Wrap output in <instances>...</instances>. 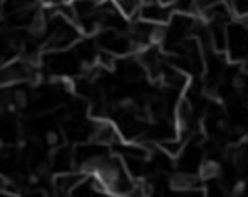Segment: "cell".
Returning a JSON list of instances; mask_svg holds the SVG:
<instances>
[{"label": "cell", "instance_id": "1", "mask_svg": "<svg viewBox=\"0 0 248 197\" xmlns=\"http://www.w3.org/2000/svg\"><path fill=\"white\" fill-rule=\"evenodd\" d=\"M225 57L232 64L248 63V20H232L227 25Z\"/></svg>", "mask_w": 248, "mask_h": 197}, {"label": "cell", "instance_id": "2", "mask_svg": "<svg viewBox=\"0 0 248 197\" xmlns=\"http://www.w3.org/2000/svg\"><path fill=\"white\" fill-rule=\"evenodd\" d=\"M96 47L99 52H105L115 59H123L128 55L137 53V47L133 45L128 32L114 31V29H105L96 34Z\"/></svg>", "mask_w": 248, "mask_h": 197}, {"label": "cell", "instance_id": "3", "mask_svg": "<svg viewBox=\"0 0 248 197\" xmlns=\"http://www.w3.org/2000/svg\"><path fill=\"white\" fill-rule=\"evenodd\" d=\"M37 78V67L31 59H13L0 64V87L34 82Z\"/></svg>", "mask_w": 248, "mask_h": 197}, {"label": "cell", "instance_id": "4", "mask_svg": "<svg viewBox=\"0 0 248 197\" xmlns=\"http://www.w3.org/2000/svg\"><path fill=\"white\" fill-rule=\"evenodd\" d=\"M172 15H174L172 5L163 4L160 0H144L137 18L147 21L151 25H167L170 21Z\"/></svg>", "mask_w": 248, "mask_h": 197}, {"label": "cell", "instance_id": "5", "mask_svg": "<svg viewBox=\"0 0 248 197\" xmlns=\"http://www.w3.org/2000/svg\"><path fill=\"white\" fill-rule=\"evenodd\" d=\"M50 167H52L57 174L77 171V169H75V155H73L71 148L59 146L57 149H55V153L50 156Z\"/></svg>", "mask_w": 248, "mask_h": 197}, {"label": "cell", "instance_id": "6", "mask_svg": "<svg viewBox=\"0 0 248 197\" xmlns=\"http://www.w3.org/2000/svg\"><path fill=\"white\" fill-rule=\"evenodd\" d=\"M114 4L123 13V16H126L128 20H133L139 16V11L144 4V0H114Z\"/></svg>", "mask_w": 248, "mask_h": 197}, {"label": "cell", "instance_id": "7", "mask_svg": "<svg viewBox=\"0 0 248 197\" xmlns=\"http://www.w3.org/2000/svg\"><path fill=\"white\" fill-rule=\"evenodd\" d=\"M234 20H248V0H223Z\"/></svg>", "mask_w": 248, "mask_h": 197}, {"label": "cell", "instance_id": "8", "mask_svg": "<svg viewBox=\"0 0 248 197\" xmlns=\"http://www.w3.org/2000/svg\"><path fill=\"white\" fill-rule=\"evenodd\" d=\"M21 197H48V196L43 192V190H39V188H31V190L23 192V196Z\"/></svg>", "mask_w": 248, "mask_h": 197}, {"label": "cell", "instance_id": "9", "mask_svg": "<svg viewBox=\"0 0 248 197\" xmlns=\"http://www.w3.org/2000/svg\"><path fill=\"white\" fill-rule=\"evenodd\" d=\"M0 197H16L15 194H11L9 190H4V188H0Z\"/></svg>", "mask_w": 248, "mask_h": 197}, {"label": "cell", "instance_id": "10", "mask_svg": "<svg viewBox=\"0 0 248 197\" xmlns=\"http://www.w3.org/2000/svg\"><path fill=\"white\" fill-rule=\"evenodd\" d=\"M131 197H151V196H147L145 192H142V190H139V192L135 194V196H131Z\"/></svg>", "mask_w": 248, "mask_h": 197}]
</instances>
